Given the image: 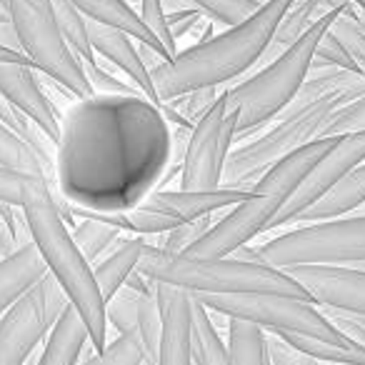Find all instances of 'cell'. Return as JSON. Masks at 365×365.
<instances>
[{
  "label": "cell",
  "mask_w": 365,
  "mask_h": 365,
  "mask_svg": "<svg viewBox=\"0 0 365 365\" xmlns=\"http://www.w3.org/2000/svg\"><path fill=\"white\" fill-rule=\"evenodd\" d=\"M353 3H355V6H363V0H353Z\"/></svg>",
  "instance_id": "f6af8a7d"
},
{
  "label": "cell",
  "mask_w": 365,
  "mask_h": 365,
  "mask_svg": "<svg viewBox=\"0 0 365 365\" xmlns=\"http://www.w3.org/2000/svg\"><path fill=\"white\" fill-rule=\"evenodd\" d=\"M288 273L303 285L310 303L333 313L365 318V270L350 265H298Z\"/></svg>",
  "instance_id": "5bb4252c"
},
{
  "label": "cell",
  "mask_w": 365,
  "mask_h": 365,
  "mask_svg": "<svg viewBox=\"0 0 365 365\" xmlns=\"http://www.w3.org/2000/svg\"><path fill=\"white\" fill-rule=\"evenodd\" d=\"M83 71H86V78H88V83H91L93 93H98V96H108V93H135V88L125 86V83H120L118 78H113L108 71H103L101 63L83 66Z\"/></svg>",
  "instance_id": "f35d334b"
},
{
  "label": "cell",
  "mask_w": 365,
  "mask_h": 365,
  "mask_svg": "<svg viewBox=\"0 0 365 365\" xmlns=\"http://www.w3.org/2000/svg\"><path fill=\"white\" fill-rule=\"evenodd\" d=\"M0 63H28V66H33L23 53L11 51V48H3V46H0Z\"/></svg>",
  "instance_id": "60d3db41"
},
{
  "label": "cell",
  "mask_w": 365,
  "mask_h": 365,
  "mask_svg": "<svg viewBox=\"0 0 365 365\" xmlns=\"http://www.w3.org/2000/svg\"><path fill=\"white\" fill-rule=\"evenodd\" d=\"M160 308V340L155 365H193L190 358V310L193 295L170 285H155Z\"/></svg>",
  "instance_id": "2e32d148"
},
{
  "label": "cell",
  "mask_w": 365,
  "mask_h": 365,
  "mask_svg": "<svg viewBox=\"0 0 365 365\" xmlns=\"http://www.w3.org/2000/svg\"><path fill=\"white\" fill-rule=\"evenodd\" d=\"M313 66H330V68H340V71H348V73H363L358 66H355L350 53L340 46L338 38L330 36V28H328V33L318 41V46H315Z\"/></svg>",
  "instance_id": "d590c367"
},
{
  "label": "cell",
  "mask_w": 365,
  "mask_h": 365,
  "mask_svg": "<svg viewBox=\"0 0 365 365\" xmlns=\"http://www.w3.org/2000/svg\"><path fill=\"white\" fill-rule=\"evenodd\" d=\"M31 178H33L31 173H21V170H13V168L0 165V205L21 208Z\"/></svg>",
  "instance_id": "8d00e7d4"
},
{
  "label": "cell",
  "mask_w": 365,
  "mask_h": 365,
  "mask_svg": "<svg viewBox=\"0 0 365 365\" xmlns=\"http://www.w3.org/2000/svg\"><path fill=\"white\" fill-rule=\"evenodd\" d=\"M238 113L228 110L223 91L198 118L180 163V190L223 188V165L235 143Z\"/></svg>",
  "instance_id": "7c38bea8"
},
{
  "label": "cell",
  "mask_w": 365,
  "mask_h": 365,
  "mask_svg": "<svg viewBox=\"0 0 365 365\" xmlns=\"http://www.w3.org/2000/svg\"><path fill=\"white\" fill-rule=\"evenodd\" d=\"M0 101L31 120L56 145L61 138V115L38 83V71L28 63H0Z\"/></svg>",
  "instance_id": "9a60e30c"
},
{
  "label": "cell",
  "mask_w": 365,
  "mask_h": 365,
  "mask_svg": "<svg viewBox=\"0 0 365 365\" xmlns=\"http://www.w3.org/2000/svg\"><path fill=\"white\" fill-rule=\"evenodd\" d=\"M233 255L280 270L298 265H360L365 263V213L300 225L268 243L243 245Z\"/></svg>",
  "instance_id": "ba28073f"
},
{
  "label": "cell",
  "mask_w": 365,
  "mask_h": 365,
  "mask_svg": "<svg viewBox=\"0 0 365 365\" xmlns=\"http://www.w3.org/2000/svg\"><path fill=\"white\" fill-rule=\"evenodd\" d=\"M46 273L48 268L33 243H26L13 255L0 260V315L23 293H28Z\"/></svg>",
  "instance_id": "ffe728a7"
},
{
  "label": "cell",
  "mask_w": 365,
  "mask_h": 365,
  "mask_svg": "<svg viewBox=\"0 0 365 365\" xmlns=\"http://www.w3.org/2000/svg\"><path fill=\"white\" fill-rule=\"evenodd\" d=\"M71 235L76 240L78 250L86 255V260L91 265H96L108 250L113 248L118 238H120V230L115 225H108L103 220L96 218H78V223H73Z\"/></svg>",
  "instance_id": "83f0119b"
},
{
  "label": "cell",
  "mask_w": 365,
  "mask_h": 365,
  "mask_svg": "<svg viewBox=\"0 0 365 365\" xmlns=\"http://www.w3.org/2000/svg\"><path fill=\"white\" fill-rule=\"evenodd\" d=\"M143 245L145 240L138 235H128V238H118L113 248L93 265V275H96L98 290H101L103 300H110L120 288H125V280L135 273L138 260H140Z\"/></svg>",
  "instance_id": "7402d4cb"
},
{
  "label": "cell",
  "mask_w": 365,
  "mask_h": 365,
  "mask_svg": "<svg viewBox=\"0 0 365 365\" xmlns=\"http://www.w3.org/2000/svg\"><path fill=\"white\" fill-rule=\"evenodd\" d=\"M138 18L140 23L153 33V36L160 41V46L168 51V56H175L178 53V46L173 41L170 31H168V23H165V8H163L160 0H140V6H138Z\"/></svg>",
  "instance_id": "e575fe53"
},
{
  "label": "cell",
  "mask_w": 365,
  "mask_h": 365,
  "mask_svg": "<svg viewBox=\"0 0 365 365\" xmlns=\"http://www.w3.org/2000/svg\"><path fill=\"white\" fill-rule=\"evenodd\" d=\"M325 315H328L330 323H333L340 333H345L353 343H358L365 348V318H355V315H345V313H333V310H325Z\"/></svg>",
  "instance_id": "ab89813d"
},
{
  "label": "cell",
  "mask_w": 365,
  "mask_h": 365,
  "mask_svg": "<svg viewBox=\"0 0 365 365\" xmlns=\"http://www.w3.org/2000/svg\"><path fill=\"white\" fill-rule=\"evenodd\" d=\"M228 328V365H270L265 353V333L248 320L230 318Z\"/></svg>",
  "instance_id": "4316f807"
},
{
  "label": "cell",
  "mask_w": 365,
  "mask_h": 365,
  "mask_svg": "<svg viewBox=\"0 0 365 365\" xmlns=\"http://www.w3.org/2000/svg\"><path fill=\"white\" fill-rule=\"evenodd\" d=\"M293 3L295 0H270L238 26L178 51L170 61L155 63L150 78L158 101L165 103L200 88H223L248 73L265 56L280 18Z\"/></svg>",
  "instance_id": "277c9868"
},
{
  "label": "cell",
  "mask_w": 365,
  "mask_h": 365,
  "mask_svg": "<svg viewBox=\"0 0 365 365\" xmlns=\"http://www.w3.org/2000/svg\"><path fill=\"white\" fill-rule=\"evenodd\" d=\"M365 205V160L355 165L345 178H340L333 188L323 195L315 205H310L295 223H320L350 215L353 210Z\"/></svg>",
  "instance_id": "44dd1931"
},
{
  "label": "cell",
  "mask_w": 365,
  "mask_h": 365,
  "mask_svg": "<svg viewBox=\"0 0 365 365\" xmlns=\"http://www.w3.org/2000/svg\"><path fill=\"white\" fill-rule=\"evenodd\" d=\"M88 36H91V48L96 53V58L113 63L128 81L135 86V91L140 96H145L150 103L160 106L158 101L155 86H153L150 71H148L145 61L140 56V48L135 46V38H130L128 33L118 31V28L103 26V23L88 21Z\"/></svg>",
  "instance_id": "e0dca14e"
},
{
  "label": "cell",
  "mask_w": 365,
  "mask_h": 365,
  "mask_svg": "<svg viewBox=\"0 0 365 365\" xmlns=\"http://www.w3.org/2000/svg\"><path fill=\"white\" fill-rule=\"evenodd\" d=\"M145 348L138 335V330L130 333H118L115 340L106 343L101 350H93L86 360L78 365H145Z\"/></svg>",
  "instance_id": "f1b7e54d"
},
{
  "label": "cell",
  "mask_w": 365,
  "mask_h": 365,
  "mask_svg": "<svg viewBox=\"0 0 365 365\" xmlns=\"http://www.w3.org/2000/svg\"><path fill=\"white\" fill-rule=\"evenodd\" d=\"M8 18L18 36L21 53L38 73L51 78L76 101L93 96L83 63L73 56L58 31L51 0H8Z\"/></svg>",
  "instance_id": "30bf717a"
},
{
  "label": "cell",
  "mask_w": 365,
  "mask_h": 365,
  "mask_svg": "<svg viewBox=\"0 0 365 365\" xmlns=\"http://www.w3.org/2000/svg\"><path fill=\"white\" fill-rule=\"evenodd\" d=\"M350 6H353V3L330 11L328 16L320 18L308 33H303L288 51L275 56L273 61H270V66H265L263 71L245 78V81L235 83L233 88H225L223 91L225 106H228V110L238 113L235 140L243 135L258 133L265 123L273 120V118L298 96L300 86L305 83L310 68H313V56H315L318 41L328 33L330 23Z\"/></svg>",
  "instance_id": "52a82bcc"
},
{
  "label": "cell",
  "mask_w": 365,
  "mask_h": 365,
  "mask_svg": "<svg viewBox=\"0 0 365 365\" xmlns=\"http://www.w3.org/2000/svg\"><path fill=\"white\" fill-rule=\"evenodd\" d=\"M51 3H53V16H56L58 31H61L63 41L71 48L73 56L83 66L98 63L96 53L91 48V36H88V18L73 6L71 0H51Z\"/></svg>",
  "instance_id": "484cf974"
},
{
  "label": "cell",
  "mask_w": 365,
  "mask_h": 365,
  "mask_svg": "<svg viewBox=\"0 0 365 365\" xmlns=\"http://www.w3.org/2000/svg\"><path fill=\"white\" fill-rule=\"evenodd\" d=\"M205 310L220 318L248 320L258 325L263 333H290L308 335L338 345H358L340 333L330 318L318 310L310 300L290 298V295H270V293H245V295H193Z\"/></svg>",
  "instance_id": "9c48e42d"
},
{
  "label": "cell",
  "mask_w": 365,
  "mask_h": 365,
  "mask_svg": "<svg viewBox=\"0 0 365 365\" xmlns=\"http://www.w3.org/2000/svg\"><path fill=\"white\" fill-rule=\"evenodd\" d=\"M163 8H165V13H175V11H188L190 6V0H160Z\"/></svg>",
  "instance_id": "b9f144b4"
},
{
  "label": "cell",
  "mask_w": 365,
  "mask_h": 365,
  "mask_svg": "<svg viewBox=\"0 0 365 365\" xmlns=\"http://www.w3.org/2000/svg\"><path fill=\"white\" fill-rule=\"evenodd\" d=\"M215 218L213 215H203V218H195V220H188V223H180L175 225L173 230L160 235V243L158 248L168 250V253H185L190 245H195L210 228H213Z\"/></svg>",
  "instance_id": "d6a6232c"
},
{
  "label": "cell",
  "mask_w": 365,
  "mask_h": 365,
  "mask_svg": "<svg viewBox=\"0 0 365 365\" xmlns=\"http://www.w3.org/2000/svg\"><path fill=\"white\" fill-rule=\"evenodd\" d=\"M250 3H255V6L260 8V6H265V3H270V0H250Z\"/></svg>",
  "instance_id": "ee69618b"
},
{
  "label": "cell",
  "mask_w": 365,
  "mask_h": 365,
  "mask_svg": "<svg viewBox=\"0 0 365 365\" xmlns=\"http://www.w3.org/2000/svg\"><path fill=\"white\" fill-rule=\"evenodd\" d=\"M348 3H353V0H295L293 6L285 11V16L280 18L273 41H270L268 51H265V58H275L283 51H288V48L293 46L303 33H308L320 18L328 16L335 8L348 6Z\"/></svg>",
  "instance_id": "603a6c76"
},
{
  "label": "cell",
  "mask_w": 365,
  "mask_h": 365,
  "mask_svg": "<svg viewBox=\"0 0 365 365\" xmlns=\"http://www.w3.org/2000/svg\"><path fill=\"white\" fill-rule=\"evenodd\" d=\"M73 6L88 18V21H96V23H103V26H110V28H118V31L128 33L130 38H135L140 46L150 48L155 56H160L163 61H170L168 51L160 46L155 36L148 31L145 26L140 23L138 18L135 8L128 3V0H71Z\"/></svg>",
  "instance_id": "d6986e66"
},
{
  "label": "cell",
  "mask_w": 365,
  "mask_h": 365,
  "mask_svg": "<svg viewBox=\"0 0 365 365\" xmlns=\"http://www.w3.org/2000/svg\"><path fill=\"white\" fill-rule=\"evenodd\" d=\"M0 165L13 168V170H21V173H31V175L48 178L53 182L51 163L43 160L26 138L18 135L13 128H8L3 123V118H0Z\"/></svg>",
  "instance_id": "d4e9b609"
},
{
  "label": "cell",
  "mask_w": 365,
  "mask_h": 365,
  "mask_svg": "<svg viewBox=\"0 0 365 365\" xmlns=\"http://www.w3.org/2000/svg\"><path fill=\"white\" fill-rule=\"evenodd\" d=\"M88 345H91V338H88L86 323L78 315V310L66 303L51 333L43 340V350L36 365H78Z\"/></svg>",
  "instance_id": "ac0fdd59"
},
{
  "label": "cell",
  "mask_w": 365,
  "mask_h": 365,
  "mask_svg": "<svg viewBox=\"0 0 365 365\" xmlns=\"http://www.w3.org/2000/svg\"><path fill=\"white\" fill-rule=\"evenodd\" d=\"M355 6V3H353ZM350 6V8H353ZM350 8H345L333 23H330V36L338 38L340 46L350 53V58L355 61V66L365 73V31L355 23Z\"/></svg>",
  "instance_id": "1f68e13d"
},
{
  "label": "cell",
  "mask_w": 365,
  "mask_h": 365,
  "mask_svg": "<svg viewBox=\"0 0 365 365\" xmlns=\"http://www.w3.org/2000/svg\"><path fill=\"white\" fill-rule=\"evenodd\" d=\"M265 353H268L270 365H320L318 360L308 358L305 353H300L298 348H293L273 333H265Z\"/></svg>",
  "instance_id": "74e56055"
},
{
  "label": "cell",
  "mask_w": 365,
  "mask_h": 365,
  "mask_svg": "<svg viewBox=\"0 0 365 365\" xmlns=\"http://www.w3.org/2000/svg\"><path fill=\"white\" fill-rule=\"evenodd\" d=\"M0 16H8V0H0Z\"/></svg>",
  "instance_id": "7bdbcfd3"
},
{
  "label": "cell",
  "mask_w": 365,
  "mask_h": 365,
  "mask_svg": "<svg viewBox=\"0 0 365 365\" xmlns=\"http://www.w3.org/2000/svg\"><path fill=\"white\" fill-rule=\"evenodd\" d=\"M66 295L51 275H43L0 315V365H26L66 308Z\"/></svg>",
  "instance_id": "8fae6325"
},
{
  "label": "cell",
  "mask_w": 365,
  "mask_h": 365,
  "mask_svg": "<svg viewBox=\"0 0 365 365\" xmlns=\"http://www.w3.org/2000/svg\"><path fill=\"white\" fill-rule=\"evenodd\" d=\"M0 220H3V205H0Z\"/></svg>",
  "instance_id": "bcb514c9"
},
{
  "label": "cell",
  "mask_w": 365,
  "mask_h": 365,
  "mask_svg": "<svg viewBox=\"0 0 365 365\" xmlns=\"http://www.w3.org/2000/svg\"><path fill=\"white\" fill-rule=\"evenodd\" d=\"M21 210L28 223L31 243L41 253L48 275L56 280L66 300L83 318L88 338H91V348L101 350L108 343L106 300L98 290L93 265L78 250L71 235V210L56 193V185L41 175L31 178Z\"/></svg>",
  "instance_id": "3957f363"
},
{
  "label": "cell",
  "mask_w": 365,
  "mask_h": 365,
  "mask_svg": "<svg viewBox=\"0 0 365 365\" xmlns=\"http://www.w3.org/2000/svg\"><path fill=\"white\" fill-rule=\"evenodd\" d=\"M173 130L160 106L140 93L78 98L61 115L53 185L71 210L123 213L165 178Z\"/></svg>",
  "instance_id": "6da1fadb"
},
{
  "label": "cell",
  "mask_w": 365,
  "mask_h": 365,
  "mask_svg": "<svg viewBox=\"0 0 365 365\" xmlns=\"http://www.w3.org/2000/svg\"><path fill=\"white\" fill-rule=\"evenodd\" d=\"M148 365H155V363H148Z\"/></svg>",
  "instance_id": "7dc6e473"
},
{
  "label": "cell",
  "mask_w": 365,
  "mask_h": 365,
  "mask_svg": "<svg viewBox=\"0 0 365 365\" xmlns=\"http://www.w3.org/2000/svg\"><path fill=\"white\" fill-rule=\"evenodd\" d=\"M138 273L153 285H170L190 295H245L270 293L310 300L303 285L288 270L273 265L235 258H193L182 253H168L158 245H143Z\"/></svg>",
  "instance_id": "5b68a950"
},
{
  "label": "cell",
  "mask_w": 365,
  "mask_h": 365,
  "mask_svg": "<svg viewBox=\"0 0 365 365\" xmlns=\"http://www.w3.org/2000/svg\"><path fill=\"white\" fill-rule=\"evenodd\" d=\"M190 6L210 21L223 23L225 28L238 26L240 21H245L258 11V6L250 0H190Z\"/></svg>",
  "instance_id": "4dcf8cb0"
},
{
  "label": "cell",
  "mask_w": 365,
  "mask_h": 365,
  "mask_svg": "<svg viewBox=\"0 0 365 365\" xmlns=\"http://www.w3.org/2000/svg\"><path fill=\"white\" fill-rule=\"evenodd\" d=\"M190 358L193 365H228V345L213 323V313L193 298L190 310Z\"/></svg>",
  "instance_id": "cb8c5ba5"
},
{
  "label": "cell",
  "mask_w": 365,
  "mask_h": 365,
  "mask_svg": "<svg viewBox=\"0 0 365 365\" xmlns=\"http://www.w3.org/2000/svg\"><path fill=\"white\" fill-rule=\"evenodd\" d=\"M363 130H365V96H360L358 101L340 108V110L323 125L318 138H338V135L363 133Z\"/></svg>",
  "instance_id": "836d02e7"
},
{
  "label": "cell",
  "mask_w": 365,
  "mask_h": 365,
  "mask_svg": "<svg viewBox=\"0 0 365 365\" xmlns=\"http://www.w3.org/2000/svg\"><path fill=\"white\" fill-rule=\"evenodd\" d=\"M330 138H315L308 145L288 153L278 163L268 168L258 180L250 185V195L243 203L233 205L223 218L213 223V228L195 245H190L182 255L193 258H225L238 248L250 245L258 235L270 228L273 218L280 213L288 198L295 193L305 173L315 165L320 155L328 150Z\"/></svg>",
  "instance_id": "8992f818"
},
{
  "label": "cell",
  "mask_w": 365,
  "mask_h": 365,
  "mask_svg": "<svg viewBox=\"0 0 365 365\" xmlns=\"http://www.w3.org/2000/svg\"><path fill=\"white\" fill-rule=\"evenodd\" d=\"M363 160H365V130L330 138L328 150H325L323 155L315 160V165L305 173V178L298 182L295 193L290 195L288 203L280 208V213L273 218L268 230L295 223L310 205H315L330 188H333L340 178H345Z\"/></svg>",
  "instance_id": "4fadbf2b"
},
{
  "label": "cell",
  "mask_w": 365,
  "mask_h": 365,
  "mask_svg": "<svg viewBox=\"0 0 365 365\" xmlns=\"http://www.w3.org/2000/svg\"><path fill=\"white\" fill-rule=\"evenodd\" d=\"M360 96H365V73L313 66L298 96L270 120L275 125L228 153L223 165V185L250 190V185L273 163L315 140L325 123Z\"/></svg>",
  "instance_id": "7a4b0ae2"
},
{
  "label": "cell",
  "mask_w": 365,
  "mask_h": 365,
  "mask_svg": "<svg viewBox=\"0 0 365 365\" xmlns=\"http://www.w3.org/2000/svg\"><path fill=\"white\" fill-rule=\"evenodd\" d=\"M140 295L130 288H120L106 303V320L108 325H115L118 333H130L138 330V310H140Z\"/></svg>",
  "instance_id": "f546056e"
}]
</instances>
